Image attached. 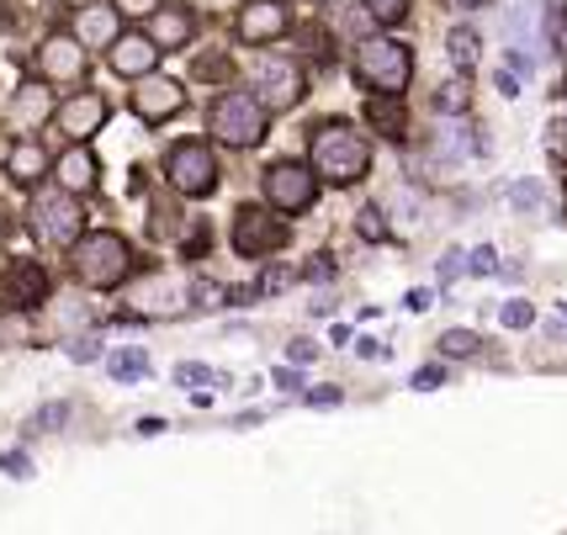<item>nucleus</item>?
<instances>
[{
	"mask_svg": "<svg viewBox=\"0 0 567 535\" xmlns=\"http://www.w3.org/2000/svg\"><path fill=\"white\" fill-rule=\"evenodd\" d=\"M186 106V91L175 85V80H144L138 91H133V112L144 122H165V117H175Z\"/></svg>",
	"mask_w": 567,
	"mask_h": 535,
	"instance_id": "11",
	"label": "nucleus"
},
{
	"mask_svg": "<svg viewBox=\"0 0 567 535\" xmlns=\"http://www.w3.org/2000/svg\"><path fill=\"white\" fill-rule=\"evenodd\" d=\"M530 302H509V308H504V323H509V329H525V323H530Z\"/></svg>",
	"mask_w": 567,
	"mask_h": 535,
	"instance_id": "27",
	"label": "nucleus"
},
{
	"mask_svg": "<svg viewBox=\"0 0 567 535\" xmlns=\"http://www.w3.org/2000/svg\"><path fill=\"white\" fill-rule=\"evenodd\" d=\"M355 80L377 96H398L409 85V49L393 38H367L355 43Z\"/></svg>",
	"mask_w": 567,
	"mask_h": 535,
	"instance_id": "2",
	"label": "nucleus"
},
{
	"mask_svg": "<svg viewBox=\"0 0 567 535\" xmlns=\"http://www.w3.org/2000/svg\"><path fill=\"white\" fill-rule=\"evenodd\" d=\"M192 11H159V17H154V27H148V38H154V43H159V49H186V38H192Z\"/></svg>",
	"mask_w": 567,
	"mask_h": 535,
	"instance_id": "17",
	"label": "nucleus"
},
{
	"mask_svg": "<svg viewBox=\"0 0 567 535\" xmlns=\"http://www.w3.org/2000/svg\"><path fill=\"white\" fill-rule=\"evenodd\" d=\"M80 228H85V213H80V202L74 192H38L32 202V234L43 244H74L80 239Z\"/></svg>",
	"mask_w": 567,
	"mask_h": 535,
	"instance_id": "5",
	"label": "nucleus"
},
{
	"mask_svg": "<svg viewBox=\"0 0 567 535\" xmlns=\"http://www.w3.org/2000/svg\"><path fill=\"white\" fill-rule=\"evenodd\" d=\"M70 356H74V361H96V340H74Z\"/></svg>",
	"mask_w": 567,
	"mask_h": 535,
	"instance_id": "31",
	"label": "nucleus"
},
{
	"mask_svg": "<svg viewBox=\"0 0 567 535\" xmlns=\"http://www.w3.org/2000/svg\"><path fill=\"white\" fill-rule=\"evenodd\" d=\"M43 270L38 266H17V276H11V302H38L43 297Z\"/></svg>",
	"mask_w": 567,
	"mask_h": 535,
	"instance_id": "21",
	"label": "nucleus"
},
{
	"mask_svg": "<svg viewBox=\"0 0 567 535\" xmlns=\"http://www.w3.org/2000/svg\"><path fill=\"white\" fill-rule=\"evenodd\" d=\"M281 244H287V223L281 218H271L266 207H245V213H239V223H234V249H239V255L260 260V255H271Z\"/></svg>",
	"mask_w": 567,
	"mask_h": 535,
	"instance_id": "7",
	"label": "nucleus"
},
{
	"mask_svg": "<svg viewBox=\"0 0 567 535\" xmlns=\"http://www.w3.org/2000/svg\"><path fill=\"white\" fill-rule=\"evenodd\" d=\"M74 276L85 287H117L127 276V244L117 234H85V239H74Z\"/></svg>",
	"mask_w": 567,
	"mask_h": 535,
	"instance_id": "3",
	"label": "nucleus"
},
{
	"mask_svg": "<svg viewBox=\"0 0 567 535\" xmlns=\"http://www.w3.org/2000/svg\"><path fill=\"white\" fill-rule=\"evenodd\" d=\"M467 6H483V0H467Z\"/></svg>",
	"mask_w": 567,
	"mask_h": 535,
	"instance_id": "37",
	"label": "nucleus"
},
{
	"mask_svg": "<svg viewBox=\"0 0 567 535\" xmlns=\"http://www.w3.org/2000/svg\"><path fill=\"white\" fill-rule=\"evenodd\" d=\"M213 138H223V144L245 148V144H260L266 138V101L249 96V91H234V96H223L218 106H213Z\"/></svg>",
	"mask_w": 567,
	"mask_h": 535,
	"instance_id": "4",
	"label": "nucleus"
},
{
	"mask_svg": "<svg viewBox=\"0 0 567 535\" xmlns=\"http://www.w3.org/2000/svg\"><path fill=\"white\" fill-rule=\"evenodd\" d=\"M6 171H11V181H22V186H32L38 175L49 171V154L38 144H17L11 148V160H6Z\"/></svg>",
	"mask_w": 567,
	"mask_h": 535,
	"instance_id": "19",
	"label": "nucleus"
},
{
	"mask_svg": "<svg viewBox=\"0 0 567 535\" xmlns=\"http://www.w3.org/2000/svg\"><path fill=\"white\" fill-rule=\"evenodd\" d=\"M59 186H64V192H91V186H96V154L74 144L70 154L59 160Z\"/></svg>",
	"mask_w": 567,
	"mask_h": 535,
	"instance_id": "16",
	"label": "nucleus"
},
{
	"mask_svg": "<svg viewBox=\"0 0 567 535\" xmlns=\"http://www.w3.org/2000/svg\"><path fill=\"white\" fill-rule=\"evenodd\" d=\"M409 6H414V0H367L371 22H388V27L403 22V17H409Z\"/></svg>",
	"mask_w": 567,
	"mask_h": 535,
	"instance_id": "23",
	"label": "nucleus"
},
{
	"mask_svg": "<svg viewBox=\"0 0 567 535\" xmlns=\"http://www.w3.org/2000/svg\"><path fill=\"white\" fill-rule=\"evenodd\" d=\"M266 196H271L281 213H308L313 196H319V181L302 171V165H271L266 171Z\"/></svg>",
	"mask_w": 567,
	"mask_h": 535,
	"instance_id": "8",
	"label": "nucleus"
},
{
	"mask_svg": "<svg viewBox=\"0 0 567 535\" xmlns=\"http://www.w3.org/2000/svg\"><path fill=\"white\" fill-rule=\"evenodd\" d=\"M361 234H367V239H382V234H388V223H382V207H367V213H361Z\"/></svg>",
	"mask_w": 567,
	"mask_h": 535,
	"instance_id": "26",
	"label": "nucleus"
},
{
	"mask_svg": "<svg viewBox=\"0 0 567 535\" xmlns=\"http://www.w3.org/2000/svg\"><path fill=\"white\" fill-rule=\"evenodd\" d=\"M144 371H148L144 356H112V377H117V382H138Z\"/></svg>",
	"mask_w": 567,
	"mask_h": 535,
	"instance_id": "24",
	"label": "nucleus"
},
{
	"mask_svg": "<svg viewBox=\"0 0 567 535\" xmlns=\"http://www.w3.org/2000/svg\"><path fill=\"white\" fill-rule=\"evenodd\" d=\"M171 181H175V192H186V196H207L213 186H218V160H213V148L202 144V138H186V144H175L171 148Z\"/></svg>",
	"mask_w": 567,
	"mask_h": 535,
	"instance_id": "6",
	"label": "nucleus"
},
{
	"mask_svg": "<svg viewBox=\"0 0 567 535\" xmlns=\"http://www.w3.org/2000/svg\"><path fill=\"white\" fill-rule=\"evenodd\" d=\"M472 270H483V276H488V270H498L494 266V249H477V255H472Z\"/></svg>",
	"mask_w": 567,
	"mask_h": 535,
	"instance_id": "33",
	"label": "nucleus"
},
{
	"mask_svg": "<svg viewBox=\"0 0 567 535\" xmlns=\"http://www.w3.org/2000/svg\"><path fill=\"white\" fill-rule=\"evenodd\" d=\"M49 112H53V101H49V91H43V85H22V91H17V101H11V117L22 122V127H38Z\"/></svg>",
	"mask_w": 567,
	"mask_h": 535,
	"instance_id": "18",
	"label": "nucleus"
},
{
	"mask_svg": "<svg viewBox=\"0 0 567 535\" xmlns=\"http://www.w3.org/2000/svg\"><path fill=\"white\" fill-rule=\"evenodd\" d=\"M117 6H80V22H74V38L85 43V49H106V43H117Z\"/></svg>",
	"mask_w": 567,
	"mask_h": 535,
	"instance_id": "13",
	"label": "nucleus"
},
{
	"mask_svg": "<svg viewBox=\"0 0 567 535\" xmlns=\"http://www.w3.org/2000/svg\"><path fill=\"white\" fill-rule=\"evenodd\" d=\"M38 70H43V80H80L85 74V43L80 38H49L38 49Z\"/></svg>",
	"mask_w": 567,
	"mask_h": 535,
	"instance_id": "10",
	"label": "nucleus"
},
{
	"mask_svg": "<svg viewBox=\"0 0 567 535\" xmlns=\"http://www.w3.org/2000/svg\"><path fill=\"white\" fill-rule=\"evenodd\" d=\"M361 356H367V361H371V356H377V361H388V344H377V340H361Z\"/></svg>",
	"mask_w": 567,
	"mask_h": 535,
	"instance_id": "34",
	"label": "nucleus"
},
{
	"mask_svg": "<svg viewBox=\"0 0 567 535\" xmlns=\"http://www.w3.org/2000/svg\"><path fill=\"white\" fill-rule=\"evenodd\" d=\"M255 74H260V101H266L271 112H287V106L302 96V74H297L292 59H260Z\"/></svg>",
	"mask_w": 567,
	"mask_h": 535,
	"instance_id": "9",
	"label": "nucleus"
},
{
	"mask_svg": "<svg viewBox=\"0 0 567 535\" xmlns=\"http://www.w3.org/2000/svg\"><path fill=\"white\" fill-rule=\"evenodd\" d=\"M420 382H424V388H435V382H441V366H424L420 377H414V388H420Z\"/></svg>",
	"mask_w": 567,
	"mask_h": 535,
	"instance_id": "35",
	"label": "nucleus"
},
{
	"mask_svg": "<svg viewBox=\"0 0 567 535\" xmlns=\"http://www.w3.org/2000/svg\"><path fill=\"white\" fill-rule=\"evenodd\" d=\"M371 165V148L367 138L346 127V122H334V127H319V138H313V171L323 181H334V186H355Z\"/></svg>",
	"mask_w": 567,
	"mask_h": 535,
	"instance_id": "1",
	"label": "nucleus"
},
{
	"mask_svg": "<svg viewBox=\"0 0 567 535\" xmlns=\"http://www.w3.org/2000/svg\"><path fill=\"white\" fill-rule=\"evenodd\" d=\"M101 122H106V101H101L96 91H85V96H74L59 106V127L70 133L74 144H85L91 133H101Z\"/></svg>",
	"mask_w": 567,
	"mask_h": 535,
	"instance_id": "12",
	"label": "nucleus"
},
{
	"mask_svg": "<svg viewBox=\"0 0 567 535\" xmlns=\"http://www.w3.org/2000/svg\"><path fill=\"white\" fill-rule=\"evenodd\" d=\"M367 117H371V127H382L388 138H403V127H409V122H403V106H398V96H377L367 106Z\"/></svg>",
	"mask_w": 567,
	"mask_h": 535,
	"instance_id": "20",
	"label": "nucleus"
},
{
	"mask_svg": "<svg viewBox=\"0 0 567 535\" xmlns=\"http://www.w3.org/2000/svg\"><path fill=\"white\" fill-rule=\"evenodd\" d=\"M70 6H74V11H80V6H96V0H70Z\"/></svg>",
	"mask_w": 567,
	"mask_h": 535,
	"instance_id": "36",
	"label": "nucleus"
},
{
	"mask_svg": "<svg viewBox=\"0 0 567 535\" xmlns=\"http://www.w3.org/2000/svg\"><path fill=\"white\" fill-rule=\"evenodd\" d=\"M175 377H181V382H192V388H202V382H213V371H207V366H181Z\"/></svg>",
	"mask_w": 567,
	"mask_h": 535,
	"instance_id": "28",
	"label": "nucleus"
},
{
	"mask_svg": "<svg viewBox=\"0 0 567 535\" xmlns=\"http://www.w3.org/2000/svg\"><path fill=\"white\" fill-rule=\"evenodd\" d=\"M154 6H159V0H117V11H127V17H144Z\"/></svg>",
	"mask_w": 567,
	"mask_h": 535,
	"instance_id": "30",
	"label": "nucleus"
},
{
	"mask_svg": "<svg viewBox=\"0 0 567 535\" xmlns=\"http://www.w3.org/2000/svg\"><path fill=\"white\" fill-rule=\"evenodd\" d=\"M239 32H245L249 43H266V38H281V32H287V11H281L276 0L245 6V17H239Z\"/></svg>",
	"mask_w": 567,
	"mask_h": 535,
	"instance_id": "15",
	"label": "nucleus"
},
{
	"mask_svg": "<svg viewBox=\"0 0 567 535\" xmlns=\"http://www.w3.org/2000/svg\"><path fill=\"white\" fill-rule=\"evenodd\" d=\"M154 59H159V43L144 38V32H127L112 43V70L117 74H148L154 70Z\"/></svg>",
	"mask_w": 567,
	"mask_h": 535,
	"instance_id": "14",
	"label": "nucleus"
},
{
	"mask_svg": "<svg viewBox=\"0 0 567 535\" xmlns=\"http://www.w3.org/2000/svg\"><path fill=\"white\" fill-rule=\"evenodd\" d=\"M441 106H445V112H456V106H467V85H445Z\"/></svg>",
	"mask_w": 567,
	"mask_h": 535,
	"instance_id": "29",
	"label": "nucleus"
},
{
	"mask_svg": "<svg viewBox=\"0 0 567 535\" xmlns=\"http://www.w3.org/2000/svg\"><path fill=\"white\" fill-rule=\"evenodd\" d=\"M441 350L445 356H472V350H477V335H472V329H451L441 340Z\"/></svg>",
	"mask_w": 567,
	"mask_h": 535,
	"instance_id": "25",
	"label": "nucleus"
},
{
	"mask_svg": "<svg viewBox=\"0 0 567 535\" xmlns=\"http://www.w3.org/2000/svg\"><path fill=\"white\" fill-rule=\"evenodd\" d=\"M0 466H6L11 477H27V456H17V451H11V456H0Z\"/></svg>",
	"mask_w": 567,
	"mask_h": 535,
	"instance_id": "32",
	"label": "nucleus"
},
{
	"mask_svg": "<svg viewBox=\"0 0 567 535\" xmlns=\"http://www.w3.org/2000/svg\"><path fill=\"white\" fill-rule=\"evenodd\" d=\"M451 59H456L462 70L477 64V32H472V27H456V32H451Z\"/></svg>",
	"mask_w": 567,
	"mask_h": 535,
	"instance_id": "22",
	"label": "nucleus"
}]
</instances>
